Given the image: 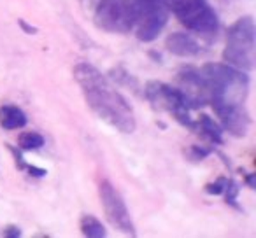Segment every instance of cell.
<instances>
[{"label":"cell","mask_w":256,"mask_h":238,"mask_svg":"<svg viewBox=\"0 0 256 238\" xmlns=\"http://www.w3.org/2000/svg\"><path fill=\"white\" fill-rule=\"evenodd\" d=\"M74 79L81 88L88 107L102 121L121 133L136 132V114L130 103L120 91H116L98 68L90 63H78L74 67Z\"/></svg>","instance_id":"cell-1"},{"label":"cell","mask_w":256,"mask_h":238,"mask_svg":"<svg viewBox=\"0 0 256 238\" xmlns=\"http://www.w3.org/2000/svg\"><path fill=\"white\" fill-rule=\"evenodd\" d=\"M210 93V105L244 103L249 89V77L244 70L223 63H207L200 68Z\"/></svg>","instance_id":"cell-2"},{"label":"cell","mask_w":256,"mask_h":238,"mask_svg":"<svg viewBox=\"0 0 256 238\" xmlns=\"http://www.w3.org/2000/svg\"><path fill=\"white\" fill-rule=\"evenodd\" d=\"M223 60L226 65L244 72L254 70L256 61V26L251 16L238 18L228 28L226 46L223 51Z\"/></svg>","instance_id":"cell-3"},{"label":"cell","mask_w":256,"mask_h":238,"mask_svg":"<svg viewBox=\"0 0 256 238\" xmlns=\"http://www.w3.org/2000/svg\"><path fill=\"white\" fill-rule=\"evenodd\" d=\"M144 95L154 109L170 114L178 123L193 130L195 121L190 116V110H193V107L179 88L162 81H150L144 88Z\"/></svg>","instance_id":"cell-4"},{"label":"cell","mask_w":256,"mask_h":238,"mask_svg":"<svg viewBox=\"0 0 256 238\" xmlns=\"http://www.w3.org/2000/svg\"><path fill=\"white\" fill-rule=\"evenodd\" d=\"M164 4L192 32L204 35L218 32V14L207 0H164Z\"/></svg>","instance_id":"cell-5"},{"label":"cell","mask_w":256,"mask_h":238,"mask_svg":"<svg viewBox=\"0 0 256 238\" xmlns=\"http://www.w3.org/2000/svg\"><path fill=\"white\" fill-rule=\"evenodd\" d=\"M95 21L110 33H128L136 23L134 0H100L95 9Z\"/></svg>","instance_id":"cell-6"},{"label":"cell","mask_w":256,"mask_h":238,"mask_svg":"<svg viewBox=\"0 0 256 238\" xmlns=\"http://www.w3.org/2000/svg\"><path fill=\"white\" fill-rule=\"evenodd\" d=\"M167 19H168V9L165 7L164 0L136 2V23H134V30H136L137 39L142 40V42H153L154 39H158L162 30L167 25Z\"/></svg>","instance_id":"cell-7"},{"label":"cell","mask_w":256,"mask_h":238,"mask_svg":"<svg viewBox=\"0 0 256 238\" xmlns=\"http://www.w3.org/2000/svg\"><path fill=\"white\" fill-rule=\"evenodd\" d=\"M98 196H100L104 212H106L109 223L112 224L116 230H120L121 233L136 237V226H134L130 212H128L126 205H124L123 198H121V195L118 193V189L114 188L109 181H102L98 186Z\"/></svg>","instance_id":"cell-8"},{"label":"cell","mask_w":256,"mask_h":238,"mask_svg":"<svg viewBox=\"0 0 256 238\" xmlns=\"http://www.w3.org/2000/svg\"><path fill=\"white\" fill-rule=\"evenodd\" d=\"M178 79H179V84H181L179 89L186 95V98L190 100L193 109H198V107L210 102L209 88H207L200 70H196L193 67L181 68L178 74Z\"/></svg>","instance_id":"cell-9"},{"label":"cell","mask_w":256,"mask_h":238,"mask_svg":"<svg viewBox=\"0 0 256 238\" xmlns=\"http://www.w3.org/2000/svg\"><path fill=\"white\" fill-rule=\"evenodd\" d=\"M216 116L220 117L221 126L234 137H246L251 125V117L244 103L237 105H212Z\"/></svg>","instance_id":"cell-10"},{"label":"cell","mask_w":256,"mask_h":238,"mask_svg":"<svg viewBox=\"0 0 256 238\" xmlns=\"http://www.w3.org/2000/svg\"><path fill=\"white\" fill-rule=\"evenodd\" d=\"M165 47H167L168 53L181 58H192L200 53V44L192 35L182 32L170 33L165 40Z\"/></svg>","instance_id":"cell-11"},{"label":"cell","mask_w":256,"mask_h":238,"mask_svg":"<svg viewBox=\"0 0 256 238\" xmlns=\"http://www.w3.org/2000/svg\"><path fill=\"white\" fill-rule=\"evenodd\" d=\"M0 125L4 130H18L26 125V114L16 105L0 107Z\"/></svg>","instance_id":"cell-12"},{"label":"cell","mask_w":256,"mask_h":238,"mask_svg":"<svg viewBox=\"0 0 256 238\" xmlns=\"http://www.w3.org/2000/svg\"><path fill=\"white\" fill-rule=\"evenodd\" d=\"M193 130H198V133H202L210 142L223 144V128L214 121L212 117L207 116V114H202V116L198 117V121L195 123Z\"/></svg>","instance_id":"cell-13"},{"label":"cell","mask_w":256,"mask_h":238,"mask_svg":"<svg viewBox=\"0 0 256 238\" xmlns=\"http://www.w3.org/2000/svg\"><path fill=\"white\" fill-rule=\"evenodd\" d=\"M81 233L88 238H102L107 235V231L95 216L86 214V216L81 217Z\"/></svg>","instance_id":"cell-14"},{"label":"cell","mask_w":256,"mask_h":238,"mask_svg":"<svg viewBox=\"0 0 256 238\" xmlns=\"http://www.w3.org/2000/svg\"><path fill=\"white\" fill-rule=\"evenodd\" d=\"M18 144L22 151H36L44 146V137L37 132H25L20 135Z\"/></svg>","instance_id":"cell-15"},{"label":"cell","mask_w":256,"mask_h":238,"mask_svg":"<svg viewBox=\"0 0 256 238\" xmlns=\"http://www.w3.org/2000/svg\"><path fill=\"white\" fill-rule=\"evenodd\" d=\"M238 191H240V188H238V184L235 181H228L226 186H224V202L228 203V205L235 207V209H238L237 205V196H238Z\"/></svg>","instance_id":"cell-16"},{"label":"cell","mask_w":256,"mask_h":238,"mask_svg":"<svg viewBox=\"0 0 256 238\" xmlns=\"http://www.w3.org/2000/svg\"><path fill=\"white\" fill-rule=\"evenodd\" d=\"M212 153L210 149H207V147H204V146H192L188 151H186V154H188V158L190 160H193V161H202V160H206L209 154Z\"/></svg>","instance_id":"cell-17"},{"label":"cell","mask_w":256,"mask_h":238,"mask_svg":"<svg viewBox=\"0 0 256 238\" xmlns=\"http://www.w3.org/2000/svg\"><path fill=\"white\" fill-rule=\"evenodd\" d=\"M226 182H228V179H226V177L216 179L214 182H210V184H207V186H206V193H209V195H223Z\"/></svg>","instance_id":"cell-18"},{"label":"cell","mask_w":256,"mask_h":238,"mask_svg":"<svg viewBox=\"0 0 256 238\" xmlns=\"http://www.w3.org/2000/svg\"><path fill=\"white\" fill-rule=\"evenodd\" d=\"M26 172H28L30 175H34V177H44V175L48 174L44 168H39V167H34V165H26V168H25Z\"/></svg>","instance_id":"cell-19"},{"label":"cell","mask_w":256,"mask_h":238,"mask_svg":"<svg viewBox=\"0 0 256 238\" xmlns=\"http://www.w3.org/2000/svg\"><path fill=\"white\" fill-rule=\"evenodd\" d=\"M4 237L18 238V237H22V231H20V228H16V226H9V228H6V230H4Z\"/></svg>","instance_id":"cell-20"},{"label":"cell","mask_w":256,"mask_h":238,"mask_svg":"<svg viewBox=\"0 0 256 238\" xmlns=\"http://www.w3.org/2000/svg\"><path fill=\"white\" fill-rule=\"evenodd\" d=\"M18 23H20V26H22V28L25 30L26 33H30V35H34V33H37V28H36V26L28 25V23H26L25 19H18Z\"/></svg>","instance_id":"cell-21"},{"label":"cell","mask_w":256,"mask_h":238,"mask_svg":"<svg viewBox=\"0 0 256 238\" xmlns=\"http://www.w3.org/2000/svg\"><path fill=\"white\" fill-rule=\"evenodd\" d=\"M246 182H248V186L251 189H254L256 188V182H254V174H251V175H248V177H246Z\"/></svg>","instance_id":"cell-22"},{"label":"cell","mask_w":256,"mask_h":238,"mask_svg":"<svg viewBox=\"0 0 256 238\" xmlns=\"http://www.w3.org/2000/svg\"><path fill=\"white\" fill-rule=\"evenodd\" d=\"M136 2H146V0H136Z\"/></svg>","instance_id":"cell-23"}]
</instances>
